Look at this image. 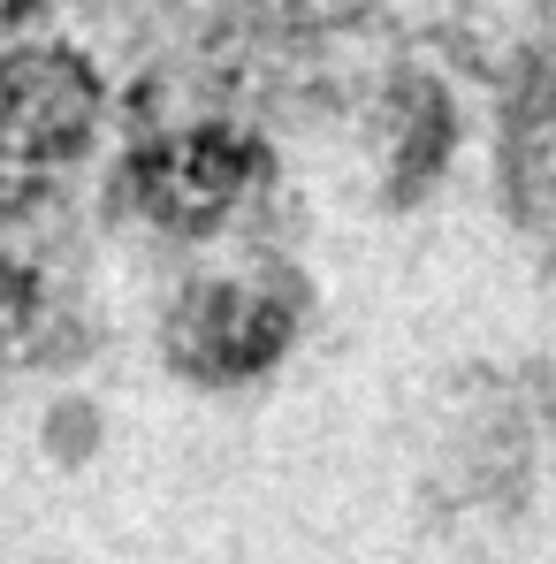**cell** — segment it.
Returning <instances> with one entry per match:
<instances>
[{"label":"cell","instance_id":"1","mask_svg":"<svg viewBox=\"0 0 556 564\" xmlns=\"http://www.w3.org/2000/svg\"><path fill=\"white\" fill-rule=\"evenodd\" d=\"M99 130V77L69 46H23L0 62V221L54 198Z\"/></svg>","mask_w":556,"mask_h":564},{"label":"cell","instance_id":"2","mask_svg":"<svg viewBox=\"0 0 556 564\" xmlns=\"http://www.w3.org/2000/svg\"><path fill=\"white\" fill-rule=\"evenodd\" d=\"M252 169H260V153L244 145V138H229V130H184V138H161L145 161H138V206L153 214V221H168V229H206V221H221L244 191H252Z\"/></svg>","mask_w":556,"mask_h":564}]
</instances>
